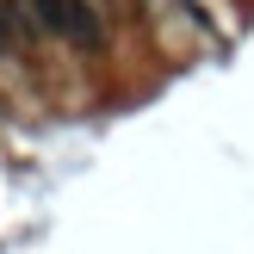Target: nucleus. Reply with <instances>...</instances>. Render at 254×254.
I'll return each mask as SVG.
<instances>
[{"mask_svg": "<svg viewBox=\"0 0 254 254\" xmlns=\"http://www.w3.org/2000/svg\"><path fill=\"white\" fill-rule=\"evenodd\" d=\"M12 25H19V19H12V6H0V56L12 50Z\"/></svg>", "mask_w": 254, "mask_h": 254, "instance_id": "obj_2", "label": "nucleus"}, {"mask_svg": "<svg viewBox=\"0 0 254 254\" xmlns=\"http://www.w3.org/2000/svg\"><path fill=\"white\" fill-rule=\"evenodd\" d=\"M25 25L31 31H50L74 50H106V12L99 0H25Z\"/></svg>", "mask_w": 254, "mask_h": 254, "instance_id": "obj_1", "label": "nucleus"}]
</instances>
